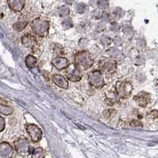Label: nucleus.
Instances as JSON below:
<instances>
[{
  "instance_id": "obj_4",
  "label": "nucleus",
  "mask_w": 158,
  "mask_h": 158,
  "mask_svg": "<svg viewBox=\"0 0 158 158\" xmlns=\"http://www.w3.org/2000/svg\"><path fill=\"white\" fill-rule=\"evenodd\" d=\"M88 80L92 86L96 89H101L104 85V80L103 77L102 71L96 70L89 74Z\"/></svg>"
},
{
  "instance_id": "obj_22",
  "label": "nucleus",
  "mask_w": 158,
  "mask_h": 158,
  "mask_svg": "<svg viewBox=\"0 0 158 158\" xmlns=\"http://www.w3.org/2000/svg\"><path fill=\"white\" fill-rule=\"evenodd\" d=\"M5 128V120L2 116H0V132L2 131Z\"/></svg>"
},
{
  "instance_id": "obj_12",
  "label": "nucleus",
  "mask_w": 158,
  "mask_h": 158,
  "mask_svg": "<svg viewBox=\"0 0 158 158\" xmlns=\"http://www.w3.org/2000/svg\"><path fill=\"white\" fill-rule=\"evenodd\" d=\"M51 78H52V81L60 88L65 89L68 88V81L63 76L59 75V74H54V75H52Z\"/></svg>"
},
{
  "instance_id": "obj_18",
  "label": "nucleus",
  "mask_w": 158,
  "mask_h": 158,
  "mask_svg": "<svg viewBox=\"0 0 158 158\" xmlns=\"http://www.w3.org/2000/svg\"><path fill=\"white\" fill-rule=\"evenodd\" d=\"M27 25V21H21V22H17V23H15V25H14V28H15V30L17 31H22V29H25V26Z\"/></svg>"
},
{
  "instance_id": "obj_6",
  "label": "nucleus",
  "mask_w": 158,
  "mask_h": 158,
  "mask_svg": "<svg viewBox=\"0 0 158 158\" xmlns=\"http://www.w3.org/2000/svg\"><path fill=\"white\" fill-rule=\"evenodd\" d=\"M25 130L33 142H37L41 140L43 133L41 129L38 126L32 123H28L25 125Z\"/></svg>"
},
{
  "instance_id": "obj_2",
  "label": "nucleus",
  "mask_w": 158,
  "mask_h": 158,
  "mask_svg": "<svg viewBox=\"0 0 158 158\" xmlns=\"http://www.w3.org/2000/svg\"><path fill=\"white\" fill-rule=\"evenodd\" d=\"M31 28L35 34L40 37H46L48 34L49 22L46 19L36 18L31 23Z\"/></svg>"
},
{
  "instance_id": "obj_5",
  "label": "nucleus",
  "mask_w": 158,
  "mask_h": 158,
  "mask_svg": "<svg viewBox=\"0 0 158 158\" xmlns=\"http://www.w3.org/2000/svg\"><path fill=\"white\" fill-rule=\"evenodd\" d=\"M14 147L16 152L21 155H29L30 153V146L27 138H20L14 142Z\"/></svg>"
},
{
  "instance_id": "obj_3",
  "label": "nucleus",
  "mask_w": 158,
  "mask_h": 158,
  "mask_svg": "<svg viewBox=\"0 0 158 158\" xmlns=\"http://www.w3.org/2000/svg\"><path fill=\"white\" fill-rule=\"evenodd\" d=\"M115 93L117 96L123 99H126L129 97L133 89V86L128 81H118L115 86Z\"/></svg>"
},
{
  "instance_id": "obj_23",
  "label": "nucleus",
  "mask_w": 158,
  "mask_h": 158,
  "mask_svg": "<svg viewBox=\"0 0 158 158\" xmlns=\"http://www.w3.org/2000/svg\"><path fill=\"white\" fill-rule=\"evenodd\" d=\"M149 115H151V116L153 117H154L155 118H157V111H156V110H154V111H152V112H151L150 114H149Z\"/></svg>"
},
{
  "instance_id": "obj_16",
  "label": "nucleus",
  "mask_w": 158,
  "mask_h": 158,
  "mask_svg": "<svg viewBox=\"0 0 158 158\" xmlns=\"http://www.w3.org/2000/svg\"><path fill=\"white\" fill-rule=\"evenodd\" d=\"M36 62H37V60H36V58L34 56H31V55L25 58V65L29 68H33L36 65Z\"/></svg>"
},
{
  "instance_id": "obj_11",
  "label": "nucleus",
  "mask_w": 158,
  "mask_h": 158,
  "mask_svg": "<svg viewBox=\"0 0 158 158\" xmlns=\"http://www.w3.org/2000/svg\"><path fill=\"white\" fill-rule=\"evenodd\" d=\"M14 155V149L6 142L0 144V157L11 158Z\"/></svg>"
},
{
  "instance_id": "obj_21",
  "label": "nucleus",
  "mask_w": 158,
  "mask_h": 158,
  "mask_svg": "<svg viewBox=\"0 0 158 158\" xmlns=\"http://www.w3.org/2000/svg\"><path fill=\"white\" fill-rule=\"evenodd\" d=\"M54 51H55V52H56V53H57V54L59 55V56H61V55L63 53V47H62L61 45H59V44L56 45V47H55V48H54Z\"/></svg>"
},
{
  "instance_id": "obj_20",
  "label": "nucleus",
  "mask_w": 158,
  "mask_h": 158,
  "mask_svg": "<svg viewBox=\"0 0 158 158\" xmlns=\"http://www.w3.org/2000/svg\"><path fill=\"white\" fill-rule=\"evenodd\" d=\"M130 125L132 127H143V124L140 122L138 119H133L131 120V123H130Z\"/></svg>"
},
{
  "instance_id": "obj_15",
  "label": "nucleus",
  "mask_w": 158,
  "mask_h": 158,
  "mask_svg": "<svg viewBox=\"0 0 158 158\" xmlns=\"http://www.w3.org/2000/svg\"><path fill=\"white\" fill-rule=\"evenodd\" d=\"M46 152L41 147H37L33 149L32 153V158H44Z\"/></svg>"
},
{
  "instance_id": "obj_17",
  "label": "nucleus",
  "mask_w": 158,
  "mask_h": 158,
  "mask_svg": "<svg viewBox=\"0 0 158 158\" xmlns=\"http://www.w3.org/2000/svg\"><path fill=\"white\" fill-rule=\"evenodd\" d=\"M14 112V109L4 104H0V113L5 115H9Z\"/></svg>"
},
{
  "instance_id": "obj_14",
  "label": "nucleus",
  "mask_w": 158,
  "mask_h": 158,
  "mask_svg": "<svg viewBox=\"0 0 158 158\" xmlns=\"http://www.w3.org/2000/svg\"><path fill=\"white\" fill-rule=\"evenodd\" d=\"M7 4L12 10L15 12H20L25 6V2L22 0H11L7 1Z\"/></svg>"
},
{
  "instance_id": "obj_10",
  "label": "nucleus",
  "mask_w": 158,
  "mask_h": 158,
  "mask_svg": "<svg viewBox=\"0 0 158 158\" xmlns=\"http://www.w3.org/2000/svg\"><path fill=\"white\" fill-rule=\"evenodd\" d=\"M52 63L58 70L67 69L69 67V65H70L67 59L63 57V56H58V57L54 58V59H52Z\"/></svg>"
},
{
  "instance_id": "obj_7",
  "label": "nucleus",
  "mask_w": 158,
  "mask_h": 158,
  "mask_svg": "<svg viewBox=\"0 0 158 158\" xmlns=\"http://www.w3.org/2000/svg\"><path fill=\"white\" fill-rule=\"evenodd\" d=\"M66 77L68 79L69 81H72V82H76L81 80V71L78 70L77 67L74 63L69 65V67L66 69Z\"/></svg>"
},
{
  "instance_id": "obj_19",
  "label": "nucleus",
  "mask_w": 158,
  "mask_h": 158,
  "mask_svg": "<svg viewBox=\"0 0 158 158\" xmlns=\"http://www.w3.org/2000/svg\"><path fill=\"white\" fill-rule=\"evenodd\" d=\"M116 113V111L114 109H108L104 111V116L106 118H110L111 117L114 116Z\"/></svg>"
},
{
  "instance_id": "obj_13",
  "label": "nucleus",
  "mask_w": 158,
  "mask_h": 158,
  "mask_svg": "<svg viewBox=\"0 0 158 158\" xmlns=\"http://www.w3.org/2000/svg\"><path fill=\"white\" fill-rule=\"evenodd\" d=\"M22 44L26 48H33L37 44V40L33 36L30 34L25 35L22 38Z\"/></svg>"
},
{
  "instance_id": "obj_8",
  "label": "nucleus",
  "mask_w": 158,
  "mask_h": 158,
  "mask_svg": "<svg viewBox=\"0 0 158 158\" xmlns=\"http://www.w3.org/2000/svg\"><path fill=\"white\" fill-rule=\"evenodd\" d=\"M100 70H104V71H106L108 73H114L115 71V69H116V63L115 61L112 60L111 59H108L106 57H104L101 59L100 61Z\"/></svg>"
},
{
  "instance_id": "obj_1",
  "label": "nucleus",
  "mask_w": 158,
  "mask_h": 158,
  "mask_svg": "<svg viewBox=\"0 0 158 158\" xmlns=\"http://www.w3.org/2000/svg\"><path fill=\"white\" fill-rule=\"evenodd\" d=\"M94 63V58L87 51H81L77 52L74 56V64L81 71H85L91 68Z\"/></svg>"
},
{
  "instance_id": "obj_9",
  "label": "nucleus",
  "mask_w": 158,
  "mask_h": 158,
  "mask_svg": "<svg viewBox=\"0 0 158 158\" xmlns=\"http://www.w3.org/2000/svg\"><path fill=\"white\" fill-rule=\"evenodd\" d=\"M134 100H135L138 106L141 107V108H146L148 104L150 103L151 96L149 93L142 91L137 94L136 96H135Z\"/></svg>"
}]
</instances>
